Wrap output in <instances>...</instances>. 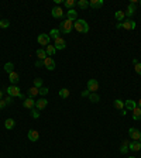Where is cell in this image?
I'll return each mask as SVG.
<instances>
[{
    "label": "cell",
    "mask_w": 141,
    "mask_h": 158,
    "mask_svg": "<svg viewBox=\"0 0 141 158\" xmlns=\"http://www.w3.org/2000/svg\"><path fill=\"white\" fill-rule=\"evenodd\" d=\"M73 28L78 32H82V34H85V32L89 31V25H87V23L85 20H82V18H78V20L73 23Z\"/></svg>",
    "instance_id": "cell-1"
},
{
    "label": "cell",
    "mask_w": 141,
    "mask_h": 158,
    "mask_svg": "<svg viewBox=\"0 0 141 158\" xmlns=\"http://www.w3.org/2000/svg\"><path fill=\"white\" fill-rule=\"evenodd\" d=\"M72 28H73V21H70V20H63L61 25H59V31L63 32V34H69L72 31Z\"/></svg>",
    "instance_id": "cell-2"
},
{
    "label": "cell",
    "mask_w": 141,
    "mask_h": 158,
    "mask_svg": "<svg viewBox=\"0 0 141 158\" xmlns=\"http://www.w3.org/2000/svg\"><path fill=\"white\" fill-rule=\"evenodd\" d=\"M6 92H7V95L11 96V97H18V96L21 95L20 87L17 86V85H10L8 87H6Z\"/></svg>",
    "instance_id": "cell-3"
},
{
    "label": "cell",
    "mask_w": 141,
    "mask_h": 158,
    "mask_svg": "<svg viewBox=\"0 0 141 158\" xmlns=\"http://www.w3.org/2000/svg\"><path fill=\"white\" fill-rule=\"evenodd\" d=\"M37 41H38L39 45L48 47L49 42H51V37H49V34H39L38 37H37Z\"/></svg>",
    "instance_id": "cell-4"
},
{
    "label": "cell",
    "mask_w": 141,
    "mask_h": 158,
    "mask_svg": "<svg viewBox=\"0 0 141 158\" xmlns=\"http://www.w3.org/2000/svg\"><path fill=\"white\" fill-rule=\"evenodd\" d=\"M99 89V82L96 79H89L87 80V90L90 93H96V90Z\"/></svg>",
    "instance_id": "cell-5"
},
{
    "label": "cell",
    "mask_w": 141,
    "mask_h": 158,
    "mask_svg": "<svg viewBox=\"0 0 141 158\" xmlns=\"http://www.w3.org/2000/svg\"><path fill=\"white\" fill-rule=\"evenodd\" d=\"M44 66L47 68L48 71H54L55 66H56V63H55V61L51 58V56H47V58L44 59Z\"/></svg>",
    "instance_id": "cell-6"
},
{
    "label": "cell",
    "mask_w": 141,
    "mask_h": 158,
    "mask_svg": "<svg viewBox=\"0 0 141 158\" xmlns=\"http://www.w3.org/2000/svg\"><path fill=\"white\" fill-rule=\"evenodd\" d=\"M128 135L133 138V141H138L141 138V133L140 130H137V128H134V127H131V128H128Z\"/></svg>",
    "instance_id": "cell-7"
},
{
    "label": "cell",
    "mask_w": 141,
    "mask_h": 158,
    "mask_svg": "<svg viewBox=\"0 0 141 158\" xmlns=\"http://www.w3.org/2000/svg\"><path fill=\"white\" fill-rule=\"evenodd\" d=\"M51 14H52L54 18H62L63 17V10L59 7V6H55V7H52V10H51Z\"/></svg>",
    "instance_id": "cell-8"
},
{
    "label": "cell",
    "mask_w": 141,
    "mask_h": 158,
    "mask_svg": "<svg viewBox=\"0 0 141 158\" xmlns=\"http://www.w3.org/2000/svg\"><path fill=\"white\" fill-rule=\"evenodd\" d=\"M121 24H123V28H124V30H134V28H135V25H137L135 21L131 20V18H127V20H124Z\"/></svg>",
    "instance_id": "cell-9"
},
{
    "label": "cell",
    "mask_w": 141,
    "mask_h": 158,
    "mask_svg": "<svg viewBox=\"0 0 141 158\" xmlns=\"http://www.w3.org/2000/svg\"><path fill=\"white\" fill-rule=\"evenodd\" d=\"M54 47L56 48V49H65L66 42H65V40H63L62 37H58L56 40H54Z\"/></svg>",
    "instance_id": "cell-10"
},
{
    "label": "cell",
    "mask_w": 141,
    "mask_h": 158,
    "mask_svg": "<svg viewBox=\"0 0 141 158\" xmlns=\"http://www.w3.org/2000/svg\"><path fill=\"white\" fill-rule=\"evenodd\" d=\"M23 106L25 109H34V107H35V100H34V97H25L23 100Z\"/></svg>",
    "instance_id": "cell-11"
},
{
    "label": "cell",
    "mask_w": 141,
    "mask_h": 158,
    "mask_svg": "<svg viewBox=\"0 0 141 158\" xmlns=\"http://www.w3.org/2000/svg\"><path fill=\"white\" fill-rule=\"evenodd\" d=\"M48 104V100L45 99V97H41V99H38L37 102H35V107H37V110H42V109H45Z\"/></svg>",
    "instance_id": "cell-12"
},
{
    "label": "cell",
    "mask_w": 141,
    "mask_h": 158,
    "mask_svg": "<svg viewBox=\"0 0 141 158\" xmlns=\"http://www.w3.org/2000/svg\"><path fill=\"white\" fill-rule=\"evenodd\" d=\"M8 79H10V82H11V85H17L18 83V80H20V76H18V73L16 71L10 72L8 73Z\"/></svg>",
    "instance_id": "cell-13"
},
{
    "label": "cell",
    "mask_w": 141,
    "mask_h": 158,
    "mask_svg": "<svg viewBox=\"0 0 141 158\" xmlns=\"http://www.w3.org/2000/svg\"><path fill=\"white\" fill-rule=\"evenodd\" d=\"M27 135H28V140L30 141H38V138H39V134L37 130H28Z\"/></svg>",
    "instance_id": "cell-14"
},
{
    "label": "cell",
    "mask_w": 141,
    "mask_h": 158,
    "mask_svg": "<svg viewBox=\"0 0 141 158\" xmlns=\"http://www.w3.org/2000/svg\"><path fill=\"white\" fill-rule=\"evenodd\" d=\"M66 16H68V20H70V21H76V20H78V11H75L73 8H70V10L66 11Z\"/></svg>",
    "instance_id": "cell-15"
},
{
    "label": "cell",
    "mask_w": 141,
    "mask_h": 158,
    "mask_svg": "<svg viewBox=\"0 0 141 158\" xmlns=\"http://www.w3.org/2000/svg\"><path fill=\"white\" fill-rule=\"evenodd\" d=\"M135 10H137V4L135 3H130L128 7H127V11H124V13L127 14V17H131L135 13Z\"/></svg>",
    "instance_id": "cell-16"
},
{
    "label": "cell",
    "mask_w": 141,
    "mask_h": 158,
    "mask_svg": "<svg viewBox=\"0 0 141 158\" xmlns=\"http://www.w3.org/2000/svg\"><path fill=\"white\" fill-rule=\"evenodd\" d=\"M124 107H125V110H134V109L137 107V102L128 99V100H125L124 102Z\"/></svg>",
    "instance_id": "cell-17"
},
{
    "label": "cell",
    "mask_w": 141,
    "mask_h": 158,
    "mask_svg": "<svg viewBox=\"0 0 141 158\" xmlns=\"http://www.w3.org/2000/svg\"><path fill=\"white\" fill-rule=\"evenodd\" d=\"M128 150H131V151H140L141 150V142L140 141H131V142H128Z\"/></svg>",
    "instance_id": "cell-18"
},
{
    "label": "cell",
    "mask_w": 141,
    "mask_h": 158,
    "mask_svg": "<svg viewBox=\"0 0 141 158\" xmlns=\"http://www.w3.org/2000/svg\"><path fill=\"white\" fill-rule=\"evenodd\" d=\"M114 18H116L117 21H120V23H123L125 20V13L123 10H118V11H116V14H114Z\"/></svg>",
    "instance_id": "cell-19"
},
{
    "label": "cell",
    "mask_w": 141,
    "mask_h": 158,
    "mask_svg": "<svg viewBox=\"0 0 141 158\" xmlns=\"http://www.w3.org/2000/svg\"><path fill=\"white\" fill-rule=\"evenodd\" d=\"M89 6L92 8H100L103 6V0H90Z\"/></svg>",
    "instance_id": "cell-20"
},
{
    "label": "cell",
    "mask_w": 141,
    "mask_h": 158,
    "mask_svg": "<svg viewBox=\"0 0 141 158\" xmlns=\"http://www.w3.org/2000/svg\"><path fill=\"white\" fill-rule=\"evenodd\" d=\"M14 126H16V121H14V118H7V120L4 121V127H6L7 130L14 128Z\"/></svg>",
    "instance_id": "cell-21"
},
{
    "label": "cell",
    "mask_w": 141,
    "mask_h": 158,
    "mask_svg": "<svg viewBox=\"0 0 141 158\" xmlns=\"http://www.w3.org/2000/svg\"><path fill=\"white\" fill-rule=\"evenodd\" d=\"M47 56L48 55H47V52H45V49H42V48H38V49H37V58H38V59L44 61Z\"/></svg>",
    "instance_id": "cell-22"
},
{
    "label": "cell",
    "mask_w": 141,
    "mask_h": 158,
    "mask_svg": "<svg viewBox=\"0 0 141 158\" xmlns=\"http://www.w3.org/2000/svg\"><path fill=\"white\" fill-rule=\"evenodd\" d=\"M45 52H47V55L48 56H52V55H55V52H56V48L54 47V45H48V47H45Z\"/></svg>",
    "instance_id": "cell-23"
},
{
    "label": "cell",
    "mask_w": 141,
    "mask_h": 158,
    "mask_svg": "<svg viewBox=\"0 0 141 158\" xmlns=\"http://www.w3.org/2000/svg\"><path fill=\"white\" fill-rule=\"evenodd\" d=\"M133 120H141V109L138 106L133 110Z\"/></svg>",
    "instance_id": "cell-24"
},
{
    "label": "cell",
    "mask_w": 141,
    "mask_h": 158,
    "mask_svg": "<svg viewBox=\"0 0 141 158\" xmlns=\"http://www.w3.org/2000/svg\"><path fill=\"white\" fill-rule=\"evenodd\" d=\"M69 95H70V90H69V89H66V87H62V89L59 90V96H61L62 99L69 97Z\"/></svg>",
    "instance_id": "cell-25"
},
{
    "label": "cell",
    "mask_w": 141,
    "mask_h": 158,
    "mask_svg": "<svg viewBox=\"0 0 141 158\" xmlns=\"http://www.w3.org/2000/svg\"><path fill=\"white\" fill-rule=\"evenodd\" d=\"M113 104H114V107H116L117 110H123V109H124V102L120 100V99H116Z\"/></svg>",
    "instance_id": "cell-26"
},
{
    "label": "cell",
    "mask_w": 141,
    "mask_h": 158,
    "mask_svg": "<svg viewBox=\"0 0 141 158\" xmlns=\"http://www.w3.org/2000/svg\"><path fill=\"white\" fill-rule=\"evenodd\" d=\"M37 95H39V93H38V89L35 86H32L28 89V97H35Z\"/></svg>",
    "instance_id": "cell-27"
},
{
    "label": "cell",
    "mask_w": 141,
    "mask_h": 158,
    "mask_svg": "<svg viewBox=\"0 0 141 158\" xmlns=\"http://www.w3.org/2000/svg\"><path fill=\"white\" fill-rule=\"evenodd\" d=\"M89 100L92 103H97L100 100V96L97 95V93H90V95H89Z\"/></svg>",
    "instance_id": "cell-28"
},
{
    "label": "cell",
    "mask_w": 141,
    "mask_h": 158,
    "mask_svg": "<svg viewBox=\"0 0 141 158\" xmlns=\"http://www.w3.org/2000/svg\"><path fill=\"white\" fill-rule=\"evenodd\" d=\"M59 30H58V28H54V30H51V31H49V37H51V38L52 40H56L58 38V37H59Z\"/></svg>",
    "instance_id": "cell-29"
},
{
    "label": "cell",
    "mask_w": 141,
    "mask_h": 158,
    "mask_svg": "<svg viewBox=\"0 0 141 158\" xmlns=\"http://www.w3.org/2000/svg\"><path fill=\"white\" fill-rule=\"evenodd\" d=\"M4 71L7 72V73L13 72V71H14V63H13V62H7L6 65H4Z\"/></svg>",
    "instance_id": "cell-30"
},
{
    "label": "cell",
    "mask_w": 141,
    "mask_h": 158,
    "mask_svg": "<svg viewBox=\"0 0 141 158\" xmlns=\"http://www.w3.org/2000/svg\"><path fill=\"white\" fill-rule=\"evenodd\" d=\"M63 6L68 8V10H70V8L75 6V1H73V0H65V1H63Z\"/></svg>",
    "instance_id": "cell-31"
},
{
    "label": "cell",
    "mask_w": 141,
    "mask_h": 158,
    "mask_svg": "<svg viewBox=\"0 0 141 158\" xmlns=\"http://www.w3.org/2000/svg\"><path fill=\"white\" fill-rule=\"evenodd\" d=\"M78 6L80 8H87V7H89V1H87V0H79Z\"/></svg>",
    "instance_id": "cell-32"
},
{
    "label": "cell",
    "mask_w": 141,
    "mask_h": 158,
    "mask_svg": "<svg viewBox=\"0 0 141 158\" xmlns=\"http://www.w3.org/2000/svg\"><path fill=\"white\" fill-rule=\"evenodd\" d=\"M8 27H10L8 20H0V28H8Z\"/></svg>",
    "instance_id": "cell-33"
},
{
    "label": "cell",
    "mask_w": 141,
    "mask_h": 158,
    "mask_svg": "<svg viewBox=\"0 0 141 158\" xmlns=\"http://www.w3.org/2000/svg\"><path fill=\"white\" fill-rule=\"evenodd\" d=\"M34 86L37 87V89L42 87V79H39V78H35V79H34Z\"/></svg>",
    "instance_id": "cell-34"
},
{
    "label": "cell",
    "mask_w": 141,
    "mask_h": 158,
    "mask_svg": "<svg viewBox=\"0 0 141 158\" xmlns=\"http://www.w3.org/2000/svg\"><path fill=\"white\" fill-rule=\"evenodd\" d=\"M127 150H128V142L124 141L123 142V145H121V148H120V152H121V154H125Z\"/></svg>",
    "instance_id": "cell-35"
},
{
    "label": "cell",
    "mask_w": 141,
    "mask_h": 158,
    "mask_svg": "<svg viewBox=\"0 0 141 158\" xmlns=\"http://www.w3.org/2000/svg\"><path fill=\"white\" fill-rule=\"evenodd\" d=\"M48 92H49V89H48V87H39L38 89V93L39 95H42V96H45V95H48Z\"/></svg>",
    "instance_id": "cell-36"
},
{
    "label": "cell",
    "mask_w": 141,
    "mask_h": 158,
    "mask_svg": "<svg viewBox=\"0 0 141 158\" xmlns=\"http://www.w3.org/2000/svg\"><path fill=\"white\" fill-rule=\"evenodd\" d=\"M31 116H32V118H38L39 117V113H38V110L34 107V109H31Z\"/></svg>",
    "instance_id": "cell-37"
},
{
    "label": "cell",
    "mask_w": 141,
    "mask_h": 158,
    "mask_svg": "<svg viewBox=\"0 0 141 158\" xmlns=\"http://www.w3.org/2000/svg\"><path fill=\"white\" fill-rule=\"evenodd\" d=\"M134 71L137 72L138 75H141V63L140 62H137L135 65H134Z\"/></svg>",
    "instance_id": "cell-38"
},
{
    "label": "cell",
    "mask_w": 141,
    "mask_h": 158,
    "mask_svg": "<svg viewBox=\"0 0 141 158\" xmlns=\"http://www.w3.org/2000/svg\"><path fill=\"white\" fill-rule=\"evenodd\" d=\"M4 102H6V104H11V103H13V97H11V96H7V97L4 99Z\"/></svg>",
    "instance_id": "cell-39"
},
{
    "label": "cell",
    "mask_w": 141,
    "mask_h": 158,
    "mask_svg": "<svg viewBox=\"0 0 141 158\" xmlns=\"http://www.w3.org/2000/svg\"><path fill=\"white\" fill-rule=\"evenodd\" d=\"M35 66H37V68H41V66H44V61H41V59L35 61Z\"/></svg>",
    "instance_id": "cell-40"
},
{
    "label": "cell",
    "mask_w": 141,
    "mask_h": 158,
    "mask_svg": "<svg viewBox=\"0 0 141 158\" xmlns=\"http://www.w3.org/2000/svg\"><path fill=\"white\" fill-rule=\"evenodd\" d=\"M6 106H7V104H6V102H4V99H1V100H0V110L4 109Z\"/></svg>",
    "instance_id": "cell-41"
},
{
    "label": "cell",
    "mask_w": 141,
    "mask_h": 158,
    "mask_svg": "<svg viewBox=\"0 0 141 158\" xmlns=\"http://www.w3.org/2000/svg\"><path fill=\"white\" fill-rule=\"evenodd\" d=\"M89 95H90L89 90H83V92H82V97H89Z\"/></svg>",
    "instance_id": "cell-42"
},
{
    "label": "cell",
    "mask_w": 141,
    "mask_h": 158,
    "mask_svg": "<svg viewBox=\"0 0 141 158\" xmlns=\"http://www.w3.org/2000/svg\"><path fill=\"white\" fill-rule=\"evenodd\" d=\"M116 27H117V28H123V24H121V23H117V25H116Z\"/></svg>",
    "instance_id": "cell-43"
},
{
    "label": "cell",
    "mask_w": 141,
    "mask_h": 158,
    "mask_svg": "<svg viewBox=\"0 0 141 158\" xmlns=\"http://www.w3.org/2000/svg\"><path fill=\"white\" fill-rule=\"evenodd\" d=\"M125 113H127V110H125V109H123V110H121V114H123V116H125Z\"/></svg>",
    "instance_id": "cell-44"
},
{
    "label": "cell",
    "mask_w": 141,
    "mask_h": 158,
    "mask_svg": "<svg viewBox=\"0 0 141 158\" xmlns=\"http://www.w3.org/2000/svg\"><path fill=\"white\" fill-rule=\"evenodd\" d=\"M137 106H138V107H140V109H141V99H140V100H138V102H137Z\"/></svg>",
    "instance_id": "cell-45"
},
{
    "label": "cell",
    "mask_w": 141,
    "mask_h": 158,
    "mask_svg": "<svg viewBox=\"0 0 141 158\" xmlns=\"http://www.w3.org/2000/svg\"><path fill=\"white\" fill-rule=\"evenodd\" d=\"M3 99V90H0V100Z\"/></svg>",
    "instance_id": "cell-46"
},
{
    "label": "cell",
    "mask_w": 141,
    "mask_h": 158,
    "mask_svg": "<svg viewBox=\"0 0 141 158\" xmlns=\"http://www.w3.org/2000/svg\"><path fill=\"white\" fill-rule=\"evenodd\" d=\"M127 158H135V157H127Z\"/></svg>",
    "instance_id": "cell-47"
},
{
    "label": "cell",
    "mask_w": 141,
    "mask_h": 158,
    "mask_svg": "<svg viewBox=\"0 0 141 158\" xmlns=\"http://www.w3.org/2000/svg\"><path fill=\"white\" fill-rule=\"evenodd\" d=\"M140 6H141V1H140Z\"/></svg>",
    "instance_id": "cell-48"
}]
</instances>
